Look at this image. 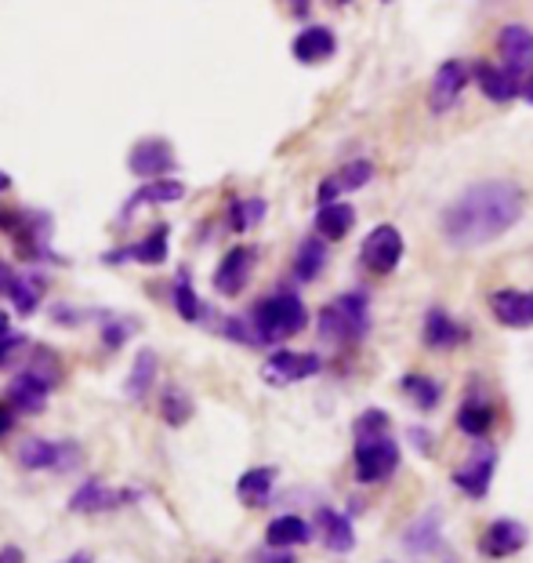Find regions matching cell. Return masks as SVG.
I'll list each match as a JSON object with an SVG mask.
<instances>
[{
  "mask_svg": "<svg viewBox=\"0 0 533 563\" xmlns=\"http://www.w3.org/2000/svg\"><path fill=\"white\" fill-rule=\"evenodd\" d=\"M175 309H178V317L189 320V324L203 320V302L197 298V291H192V284H189L186 273H181L178 284H175Z\"/></svg>",
  "mask_w": 533,
  "mask_h": 563,
  "instance_id": "35",
  "label": "cell"
},
{
  "mask_svg": "<svg viewBox=\"0 0 533 563\" xmlns=\"http://www.w3.org/2000/svg\"><path fill=\"white\" fill-rule=\"evenodd\" d=\"M530 542V531L519 520H512V516H501V520H494L490 527L483 531L479 538V553L486 560H508L516 553H523Z\"/></svg>",
  "mask_w": 533,
  "mask_h": 563,
  "instance_id": "10",
  "label": "cell"
},
{
  "mask_svg": "<svg viewBox=\"0 0 533 563\" xmlns=\"http://www.w3.org/2000/svg\"><path fill=\"white\" fill-rule=\"evenodd\" d=\"M458 430L464 436H472V441H483V436H490L494 430V422H497V411H494V403L490 400H479V397H472V400H464L461 408H458Z\"/></svg>",
  "mask_w": 533,
  "mask_h": 563,
  "instance_id": "24",
  "label": "cell"
},
{
  "mask_svg": "<svg viewBox=\"0 0 533 563\" xmlns=\"http://www.w3.org/2000/svg\"><path fill=\"white\" fill-rule=\"evenodd\" d=\"M11 425H15V408H4V403H0V441L11 433Z\"/></svg>",
  "mask_w": 533,
  "mask_h": 563,
  "instance_id": "38",
  "label": "cell"
},
{
  "mask_svg": "<svg viewBox=\"0 0 533 563\" xmlns=\"http://www.w3.org/2000/svg\"><path fill=\"white\" fill-rule=\"evenodd\" d=\"M374 178V164L370 161H348L342 164L337 172H331L320 183V189H316V200L320 204H334L337 197H345V193H353V189H363Z\"/></svg>",
  "mask_w": 533,
  "mask_h": 563,
  "instance_id": "15",
  "label": "cell"
},
{
  "mask_svg": "<svg viewBox=\"0 0 533 563\" xmlns=\"http://www.w3.org/2000/svg\"><path fill=\"white\" fill-rule=\"evenodd\" d=\"M353 225H356V211L342 204V200L320 204V211H316V233H320L323 241H345Z\"/></svg>",
  "mask_w": 533,
  "mask_h": 563,
  "instance_id": "26",
  "label": "cell"
},
{
  "mask_svg": "<svg viewBox=\"0 0 533 563\" xmlns=\"http://www.w3.org/2000/svg\"><path fill=\"white\" fill-rule=\"evenodd\" d=\"M11 284H15V273H11L4 262H0V295H8Z\"/></svg>",
  "mask_w": 533,
  "mask_h": 563,
  "instance_id": "39",
  "label": "cell"
},
{
  "mask_svg": "<svg viewBox=\"0 0 533 563\" xmlns=\"http://www.w3.org/2000/svg\"><path fill=\"white\" fill-rule=\"evenodd\" d=\"M265 211H269V204L262 197H251V200H236V204L229 208V225L236 233H247L251 230V225H258L265 219Z\"/></svg>",
  "mask_w": 533,
  "mask_h": 563,
  "instance_id": "34",
  "label": "cell"
},
{
  "mask_svg": "<svg viewBox=\"0 0 533 563\" xmlns=\"http://www.w3.org/2000/svg\"><path fill=\"white\" fill-rule=\"evenodd\" d=\"M128 167L142 178H156V175H164V172H171V167H175V153L164 139H142L131 150Z\"/></svg>",
  "mask_w": 533,
  "mask_h": 563,
  "instance_id": "18",
  "label": "cell"
},
{
  "mask_svg": "<svg viewBox=\"0 0 533 563\" xmlns=\"http://www.w3.org/2000/svg\"><path fill=\"white\" fill-rule=\"evenodd\" d=\"M11 186V178H8V172H0V193H4V189Z\"/></svg>",
  "mask_w": 533,
  "mask_h": 563,
  "instance_id": "44",
  "label": "cell"
},
{
  "mask_svg": "<svg viewBox=\"0 0 533 563\" xmlns=\"http://www.w3.org/2000/svg\"><path fill=\"white\" fill-rule=\"evenodd\" d=\"M353 461H356V480L359 483H384L400 469V444L392 441L389 430L384 433H356L353 444Z\"/></svg>",
  "mask_w": 533,
  "mask_h": 563,
  "instance_id": "4",
  "label": "cell"
},
{
  "mask_svg": "<svg viewBox=\"0 0 533 563\" xmlns=\"http://www.w3.org/2000/svg\"><path fill=\"white\" fill-rule=\"evenodd\" d=\"M131 499H134V491H112L102 480H87L70 499V513H109V509H117L120 502H131Z\"/></svg>",
  "mask_w": 533,
  "mask_h": 563,
  "instance_id": "17",
  "label": "cell"
},
{
  "mask_svg": "<svg viewBox=\"0 0 533 563\" xmlns=\"http://www.w3.org/2000/svg\"><path fill=\"white\" fill-rule=\"evenodd\" d=\"M400 389L414 400V408L425 411V414L436 411L439 400H443V386H439L436 378H428V375H417V371H414V375H403Z\"/></svg>",
  "mask_w": 533,
  "mask_h": 563,
  "instance_id": "29",
  "label": "cell"
},
{
  "mask_svg": "<svg viewBox=\"0 0 533 563\" xmlns=\"http://www.w3.org/2000/svg\"><path fill=\"white\" fill-rule=\"evenodd\" d=\"M472 77H475L472 66L461 62V59H450V62L439 66L436 77H433V87H428V106H433V113H447V109L458 106V98H461L464 87H469Z\"/></svg>",
  "mask_w": 533,
  "mask_h": 563,
  "instance_id": "9",
  "label": "cell"
},
{
  "mask_svg": "<svg viewBox=\"0 0 533 563\" xmlns=\"http://www.w3.org/2000/svg\"><path fill=\"white\" fill-rule=\"evenodd\" d=\"M276 477H280V472L272 466H254V469L244 472L240 483H236V494H240V502L247 505V509H262V505L272 502Z\"/></svg>",
  "mask_w": 533,
  "mask_h": 563,
  "instance_id": "22",
  "label": "cell"
},
{
  "mask_svg": "<svg viewBox=\"0 0 533 563\" xmlns=\"http://www.w3.org/2000/svg\"><path fill=\"white\" fill-rule=\"evenodd\" d=\"M523 98L533 106V73H526V81H523Z\"/></svg>",
  "mask_w": 533,
  "mask_h": 563,
  "instance_id": "41",
  "label": "cell"
},
{
  "mask_svg": "<svg viewBox=\"0 0 533 563\" xmlns=\"http://www.w3.org/2000/svg\"><path fill=\"white\" fill-rule=\"evenodd\" d=\"M66 563H91V556H87V553H76V556H70Z\"/></svg>",
  "mask_w": 533,
  "mask_h": 563,
  "instance_id": "43",
  "label": "cell"
},
{
  "mask_svg": "<svg viewBox=\"0 0 533 563\" xmlns=\"http://www.w3.org/2000/svg\"><path fill=\"white\" fill-rule=\"evenodd\" d=\"M254 262H258L254 247H247V244L233 247V251L218 262V269H214V291L225 298L240 295V291L247 288V280H251V273H254Z\"/></svg>",
  "mask_w": 533,
  "mask_h": 563,
  "instance_id": "11",
  "label": "cell"
},
{
  "mask_svg": "<svg viewBox=\"0 0 533 563\" xmlns=\"http://www.w3.org/2000/svg\"><path fill=\"white\" fill-rule=\"evenodd\" d=\"M265 563H294V560H291L287 553H280V556H269Z\"/></svg>",
  "mask_w": 533,
  "mask_h": 563,
  "instance_id": "42",
  "label": "cell"
},
{
  "mask_svg": "<svg viewBox=\"0 0 533 563\" xmlns=\"http://www.w3.org/2000/svg\"><path fill=\"white\" fill-rule=\"evenodd\" d=\"M327 266V244L323 236H309V241H301L298 255H294V277L301 280V284H309L323 273Z\"/></svg>",
  "mask_w": 533,
  "mask_h": 563,
  "instance_id": "28",
  "label": "cell"
},
{
  "mask_svg": "<svg viewBox=\"0 0 533 563\" xmlns=\"http://www.w3.org/2000/svg\"><path fill=\"white\" fill-rule=\"evenodd\" d=\"M192 400H189V392H181L178 386H167L164 389V400H161V414H164V422L167 425H186L189 419H192Z\"/></svg>",
  "mask_w": 533,
  "mask_h": 563,
  "instance_id": "33",
  "label": "cell"
},
{
  "mask_svg": "<svg viewBox=\"0 0 533 563\" xmlns=\"http://www.w3.org/2000/svg\"><path fill=\"white\" fill-rule=\"evenodd\" d=\"M497 51H501L505 70H512L516 77L533 73V30L519 26V22L505 26L497 33Z\"/></svg>",
  "mask_w": 533,
  "mask_h": 563,
  "instance_id": "14",
  "label": "cell"
},
{
  "mask_svg": "<svg viewBox=\"0 0 533 563\" xmlns=\"http://www.w3.org/2000/svg\"><path fill=\"white\" fill-rule=\"evenodd\" d=\"M490 313L501 328H533V291L501 288L490 291Z\"/></svg>",
  "mask_w": 533,
  "mask_h": 563,
  "instance_id": "13",
  "label": "cell"
},
{
  "mask_svg": "<svg viewBox=\"0 0 533 563\" xmlns=\"http://www.w3.org/2000/svg\"><path fill=\"white\" fill-rule=\"evenodd\" d=\"M359 262L367 266L370 273H381V277L392 273V269L403 262V233L389 222L374 225L359 247Z\"/></svg>",
  "mask_w": 533,
  "mask_h": 563,
  "instance_id": "7",
  "label": "cell"
},
{
  "mask_svg": "<svg viewBox=\"0 0 533 563\" xmlns=\"http://www.w3.org/2000/svg\"><path fill=\"white\" fill-rule=\"evenodd\" d=\"M11 302H15V309L22 317H29L33 309H37V302L44 295V280L33 277V273H15V284H11Z\"/></svg>",
  "mask_w": 533,
  "mask_h": 563,
  "instance_id": "32",
  "label": "cell"
},
{
  "mask_svg": "<svg viewBox=\"0 0 533 563\" xmlns=\"http://www.w3.org/2000/svg\"><path fill=\"white\" fill-rule=\"evenodd\" d=\"M153 382H156V353L153 349H139V356H134V364H131V375H128V397L145 400L153 389Z\"/></svg>",
  "mask_w": 533,
  "mask_h": 563,
  "instance_id": "30",
  "label": "cell"
},
{
  "mask_svg": "<svg viewBox=\"0 0 533 563\" xmlns=\"http://www.w3.org/2000/svg\"><path fill=\"white\" fill-rule=\"evenodd\" d=\"M186 197V183H178V178H153L150 186H142L139 193L128 200V208H123V215H131L139 204H175V200Z\"/></svg>",
  "mask_w": 533,
  "mask_h": 563,
  "instance_id": "27",
  "label": "cell"
},
{
  "mask_svg": "<svg viewBox=\"0 0 533 563\" xmlns=\"http://www.w3.org/2000/svg\"><path fill=\"white\" fill-rule=\"evenodd\" d=\"M312 542V524L301 520L298 513H283L265 527V546L269 549H294Z\"/></svg>",
  "mask_w": 533,
  "mask_h": 563,
  "instance_id": "21",
  "label": "cell"
},
{
  "mask_svg": "<svg viewBox=\"0 0 533 563\" xmlns=\"http://www.w3.org/2000/svg\"><path fill=\"white\" fill-rule=\"evenodd\" d=\"M494 472H497V450L483 447V450H475L464 466L453 469V488L464 491L469 499H486V494H490V483H494Z\"/></svg>",
  "mask_w": 533,
  "mask_h": 563,
  "instance_id": "12",
  "label": "cell"
},
{
  "mask_svg": "<svg viewBox=\"0 0 533 563\" xmlns=\"http://www.w3.org/2000/svg\"><path fill=\"white\" fill-rule=\"evenodd\" d=\"M120 258H134V262H142V266L167 262V225H156V230L145 236V241L128 247V251H112V255L102 258V262H120Z\"/></svg>",
  "mask_w": 533,
  "mask_h": 563,
  "instance_id": "25",
  "label": "cell"
},
{
  "mask_svg": "<svg viewBox=\"0 0 533 563\" xmlns=\"http://www.w3.org/2000/svg\"><path fill=\"white\" fill-rule=\"evenodd\" d=\"M22 349H26V338H22V335H11V331L0 335V367H4L8 360H15Z\"/></svg>",
  "mask_w": 533,
  "mask_h": 563,
  "instance_id": "37",
  "label": "cell"
},
{
  "mask_svg": "<svg viewBox=\"0 0 533 563\" xmlns=\"http://www.w3.org/2000/svg\"><path fill=\"white\" fill-rule=\"evenodd\" d=\"M22 560H26V556H22V549H15V546L0 553V563H22Z\"/></svg>",
  "mask_w": 533,
  "mask_h": 563,
  "instance_id": "40",
  "label": "cell"
},
{
  "mask_svg": "<svg viewBox=\"0 0 533 563\" xmlns=\"http://www.w3.org/2000/svg\"><path fill=\"white\" fill-rule=\"evenodd\" d=\"M316 527H320V538L323 546L331 549V553H348V549L356 546V531H353V520H348L345 513L337 509H323L316 513Z\"/></svg>",
  "mask_w": 533,
  "mask_h": 563,
  "instance_id": "23",
  "label": "cell"
},
{
  "mask_svg": "<svg viewBox=\"0 0 533 563\" xmlns=\"http://www.w3.org/2000/svg\"><path fill=\"white\" fill-rule=\"evenodd\" d=\"M472 73H475V81H479L483 95L490 98V103H497V106L512 103V98H516L519 92H523V87H519V77H516L512 70H501V66L475 62Z\"/></svg>",
  "mask_w": 533,
  "mask_h": 563,
  "instance_id": "19",
  "label": "cell"
},
{
  "mask_svg": "<svg viewBox=\"0 0 533 563\" xmlns=\"http://www.w3.org/2000/svg\"><path fill=\"white\" fill-rule=\"evenodd\" d=\"M384 4H389V0H384Z\"/></svg>",
  "mask_w": 533,
  "mask_h": 563,
  "instance_id": "45",
  "label": "cell"
},
{
  "mask_svg": "<svg viewBox=\"0 0 533 563\" xmlns=\"http://www.w3.org/2000/svg\"><path fill=\"white\" fill-rule=\"evenodd\" d=\"M422 338H425L428 349L450 353V349H458V345L469 342L472 335H469V328H461V324L453 320L447 309H428L425 313V331H422Z\"/></svg>",
  "mask_w": 533,
  "mask_h": 563,
  "instance_id": "16",
  "label": "cell"
},
{
  "mask_svg": "<svg viewBox=\"0 0 533 563\" xmlns=\"http://www.w3.org/2000/svg\"><path fill=\"white\" fill-rule=\"evenodd\" d=\"M370 331V298L363 291L337 295L331 306L320 309V335L334 345L363 342Z\"/></svg>",
  "mask_w": 533,
  "mask_h": 563,
  "instance_id": "3",
  "label": "cell"
},
{
  "mask_svg": "<svg viewBox=\"0 0 533 563\" xmlns=\"http://www.w3.org/2000/svg\"><path fill=\"white\" fill-rule=\"evenodd\" d=\"M436 542H439V513L428 509L422 520L403 535V546L411 549V553H433Z\"/></svg>",
  "mask_w": 533,
  "mask_h": 563,
  "instance_id": "31",
  "label": "cell"
},
{
  "mask_svg": "<svg viewBox=\"0 0 533 563\" xmlns=\"http://www.w3.org/2000/svg\"><path fill=\"white\" fill-rule=\"evenodd\" d=\"M19 466L22 469H55V472H70L73 466H81V447L73 441H44V436H26L19 447Z\"/></svg>",
  "mask_w": 533,
  "mask_h": 563,
  "instance_id": "6",
  "label": "cell"
},
{
  "mask_svg": "<svg viewBox=\"0 0 533 563\" xmlns=\"http://www.w3.org/2000/svg\"><path fill=\"white\" fill-rule=\"evenodd\" d=\"M389 425H392V419H389V414H384L381 408H367V411H363L359 419H356L353 436H356V433H384Z\"/></svg>",
  "mask_w": 533,
  "mask_h": 563,
  "instance_id": "36",
  "label": "cell"
},
{
  "mask_svg": "<svg viewBox=\"0 0 533 563\" xmlns=\"http://www.w3.org/2000/svg\"><path fill=\"white\" fill-rule=\"evenodd\" d=\"M526 193L523 186L508 183V178H490V183H475L453 200L443 211V236L458 251H472V247L494 244L512 225L523 219Z\"/></svg>",
  "mask_w": 533,
  "mask_h": 563,
  "instance_id": "1",
  "label": "cell"
},
{
  "mask_svg": "<svg viewBox=\"0 0 533 563\" xmlns=\"http://www.w3.org/2000/svg\"><path fill=\"white\" fill-rule=\"evenodd\" d=\"M323 371V360L316 353H294V349H276L265 364H262V378L269 386H294V382H305Z\"/></svg>",
  "mask_w": 533,
  "mask_h": 563,
  "instance_id": "8",
  "label": "cell"
},
{
  "mask_svg": "<svg viewBox=\"0 0 533 563\" xmlns=\"http://www.w3.org/2000/svg\"><path fill=\"white\" fill-rule=\"evenodd\" d=\"M342 4H345V0H342Z\"/></svg>",
  "mask_w": 533,
  "mask_h": 563,
  "instance_id": "46",
  "label": "cell"
},
{
  "mask_svg": "<svg viewBox=\"0 0 533 563\" xmlns=\"http://www.w3.org/2000/svg\"><path fill=\"white\" fill-rule=\"evenodd\" d=\"M247 320H251V328L258 335V345H276L283 338H294L298 331H305L309 309H305V302L294 295V291H276V295L258 302Z\"/></svg>",
  "mask_w": 533,
  "mask_h": 563,
  "instance_id": "2",
  "label": "cell"
},
{
  "mask_svg": "<svg viewBox=\"0 0 533 563\" xmlns=\"http://www.w3.org/2000/svg\"><path fill=\"white\" fill-rule=\"evenodd\" d=\"M334 51H337V40H334V33L327 30V26H309V30H301L298 37H294V44H291V55H294L298 62H305V66L327 62Z\"/></svg>",
  "mask_w": 533,
  "mask_h": 563,
  "instance_id": "20",
  "label": "cell"
},
{
  "mask_svg": "<svg viewBox=\"0 0 533 563\" xmlns=\"http://www.w3.org/2000/svg\"><path fill=\"white\" fill-rule=\"evenodd\" d=\"M55 382H59V371H55V364H48V356H40L37 364L15 375V382L8 386V403L22 414H40Z\"/></svg>",
  "mask_w": 533,
  "mask_h": 563,
  "instance_id": "5",
  "label": "cell"
}]
</instances>
